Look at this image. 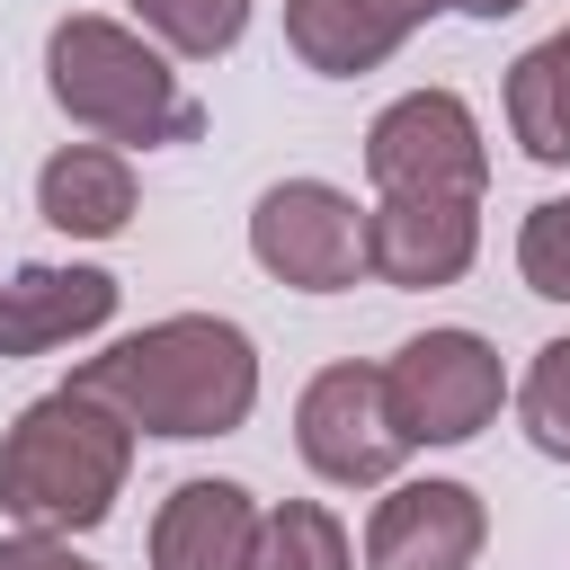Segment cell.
<instances>
[{"instance_id": "6da1fadb", "label": "cell", "mask_w": 570, "mask_h": 570, "mask_svg": "<svg viewBox=\"0 0 570 570\" xmlns=\"http://www.w3.org/2000/svg\"><path fill=\"white\" fill-rule=\"evenodd\" d=\"M134 436H232L258 410V347L223 312H169L71 374Z\"/></svg>"}, {"instance_id": "7a4b0ae2", "label": "cell", "mask_w": 570, "mask_h": 570, "mask_svg": "<svg viewBox=\"0 0 570 570\" xmlns=\"http://www.w3.org/2000/svg\"><path fill=\"white\" fill-rule=\"evenodd\" d=\"M125 472H134V428L107 401H89L80 383L27 401L18 428L0 436V508L27 534L107 525V508L125 499Z\"/></svg>"}, {"instance_id": "3957f363", "label": "cell", "mask_w": 570, "mask_h": 570, "mask_svg": "<svg viewBox=\"0 0 570 570\" xmlns=\"http://www.w3.org/2000/svg\"><path fill=\"white\" fill-rule=\"evenodd\" d=\"M45 89L80 134H98L116 151H134V142L160 151V142H196L205 134V107L178 89L160 45H142L116 18H89V9L45 36Z\"/></svg>"}, {"instance_id": "277c9868", "label": "cell", "mask_w": 570, "mask_h": 570, "mask_svg": "<svg viewBox=\"0 0 570 570\" xmlns=\"http://www.w3.org/2000/svg\"><path fill=\"white\" fill-rule=\"evenodd\" d=\"M365 178H374V196H463V205H481V187H490L481 116L454 89L392 98L365 125Z\"/></svg>"}, {"instance_id": "5b68a950", "label": "cell", "mask_w": 570, "mask_h": 570, "mask_svg": "<svg viewBox=\"0 0 570 570\" xmlns=\"http://www.w3.org/2000/svg\"><path fill=\"white\" fill-rule=\"evenodd\" d=\"M383 392H392V419L410 445H463L499 419L508 401V365L481 330H419L401 338V356L383 365Z\"/></svg>"}, {"instance_id": "8992f818", "label": "cell", "mask_w": 570, "mask_h": 570, "mask_svg": "<svg viewBox=\"0 0 570 570\" xmlns=\"http://www.w3.org/2000/svg\"><path fill=\"white\" fill-rule=\"evenodd\" d=\"M249 258L294 294H338L365 267V214L330 178H276L249 205Z\"/></svg>"}, {"instance_id": "52a82bcc", "label": "cell", "mask_w": 570, "mask_h": 570, "mask_svg": "<svg viewBox=\"0 0 570 570\" xmlns=\"http://www.w3.org/2000/svg\"><path fill=\"white\" fill-rule=\"evenodd\" d=\"M294 445L321 481L338 490H374L401 472L410 436L392 419V392H383V365H321L294 401Z\"/></svg>"}, {"instance_id": "ba28073f", "label": "cell", "mask_w": 570, "mask_h": 570, "mask_svg": "<svg viewBox=\"0 0 570 570\" xmlns=\"http://www.w3.org/2000/svg\"><path fill=\"white\" fill-rule=\"evenodd\" d=\"M472 258H481V205H463V196H374L365 205V276L428 294V285H454Z\"/></svg>"}, {"instance_id": "9c48e42d", "label": "cell", "mask_w": 570, "mask_h": 570, "mask_svg": "<svg viewBox=\"0 0 570 570\" xmlns=\"http://www.w3.org/2000/svg\"><path fill=\"white\" fill-rule=\"evenodd\" d=\"M490 508L472 481H392L365 525V570H472Z\"/></svg>"}, {"instance_id": "30bf717a", "label": "cell", "mask_w": 570, "mask_h": 570, "mask_svg": "<svg viewBox=\"0 0 570 570\" xmlns=\"http://www.w3.org/2000/svg\"><path fill=\"white\" fill-rule=\"evenodd\" d=\"M267 508L240 481H178L151 517V570H258Z\"/></svg>"}, {"instance_id": "8fae6325", "label": "cell", "mask_w": 570, "mask_h": 570, "mask_svg": "<svg viewBox=\"0 0 570 570\" xmlns=\"http://www.w3.org/2000/svg\"><path fill=\"white\" fill-rule=\"evenodd\" d=\"M116 321L107 267H18L0 276V356H53Z\"/></svg>"}, {"instance_id": "7c38bea8", "label": "cell", "mask_w": 570, "mask_h": 570, "mask_svg": "<svg viewBox=\"0 0 570 570\" xmlns=\"http://www.w3.org/2000/svg\"><path fill=\"white\" fill-rule=\"evenodd\" d=\"M36 214L71 240H116L134 223V160L116 142H62L36 169Z\"/></svg>"}, {"instance_id": "4fadbf2b", "label": "cell", "mask_w": 570, "mask_h": 570, "mask_svg": "<svg viewBox=\"0 0 570 570\" xmlns=\"http://www.w3.org/2000/svg\"><path fill=\"white\" fill-rule=\"evenodd\" d=\"M285 45L303 71L321 80H356L374 62H392L410 45V27L383 9V0H285Z\"/></svg>"}, {"instance_id": "5bb4252c", "label": "cell", "mask_w": 570, "mask_h": 570, "mask_svg": "<svg viewBox=\"0 0 570 570\" xmlns=\"http://www.w3.org/2000/svg\"><path fill=\"white\" fill-rule=\"evenodd\" d=\"M508 134H517L525 160L570 169V27L517 53V71H508Z\"/></svg>"}, {"instance_id": "9a60e30c", "label": "cell", "mask_w": 570, "mask_h": 570, "mask_svg": "<svg viewBox=\"0 0 570 570\" xmlns=\"http://www.w3.org/2000/svg\"><path fill=\"white\" fill-rule=\"evenodd\" d=\"M347 525L321 499H276L258 525V570H347Z\"/></svg>"}, {"instance_id": "2e32d148", "label": "cell", "mask_w": 570, "mask_h": 570, "mask_svg": "<svg viewBox=\"0 0 570 570\" xmlns=\"http://www.w3.org/2000/svg\"><path fill=\"white\" fill-rule=\"evenodd\" d=\"M134 18L187 62H214L249 36V0H134Z\"/></svg>"}, {"instance_id": "e0dca14e", "label": "cell", "mask_w": 570, "mask_h": 570, "mask_svg": "<svg viewBox=\"0 0 570 570\" xmlns=\"http://www.w3.org/2000/svg\"><path fill=\"white\" fill-rule=\"evenodd\" d=\"M517 410H525V436H534L552 463H570V338L534 347V365H525V383H517Z\"/></svg>"}, {"instance_id": "ac0fdd59", "label": "cell", "mask_w": 570, "mask_h": 570, "mask_svg": "<svg viewBox=\"0 0 570 570\" xmlns=\"http://www.w3.org/2000/svg\"><path fill=\"white\" fill-rule=\"evenodd\" d=\"M517 276L543 294V303H570V196H543L517 232Z\"/></svg>"}, {"instance_id": "d6986e66", "label": "cell", "mask_w": 570, "mask_h": 570, "mask_svg": "<svg viewBox=\"0 0 570 570\" xmlns=\"http://www.w3.org/2000/svg\"><path fill=\"white\" fill-rule=\"evenodd\" d=\"M0 570H98V561H80L62 534H0Z\"/></svg>"}, {"instance_id": "ffe728a7", "label": "cell", "mask_w": 570, "mask_h": 570, "mask_svg": "<svg viewBox=\"0 0 570 570\" xmlns=\"http://www.w3.org/2000/svg\"><path fill=\"white\" fill-rule=\"evenodd\" d=\"M454 9H463V18H490V27H499V18H517L525 0H454Z\"/></svg>"}]
</instances>
